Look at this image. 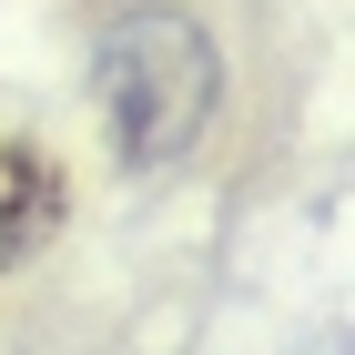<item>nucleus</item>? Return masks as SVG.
<instances>
[{
	"label": "nucleus",
	"mask_w": 355,
	"mask_h": 355,
	"mask_svg": "<svg viewBox=\"0 0 355 355\" xmlns=\"http://www.w3.org/2000/svg\"><path fill=\"white\" fill-rule=\"evenodd\" d=\"M214 102V41L173 10H142L102 41V112L122 153H173Z\"/></svg>",
	"instance_id": "obj_1"
},
{
	"label": "nucleus",
	"mask_w": 355,
	"mask_h": 355,
	"mask_svg": "<svg viewBox=\"0 0 355 355\" xmlns=\"http://www.w3.org/2000/svg\"><path fill=\"white\" fill-rule=\"evenodd\" d=\"M61 223H71V163H61L51 142L0 132V274L41 264L61 244Z\"/></svg>",
	"instance_id": "obj_2"
}]
</instances>
